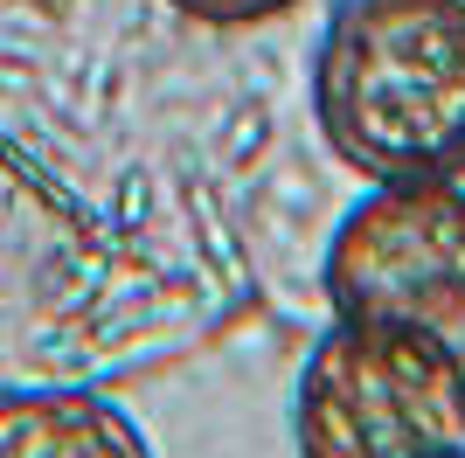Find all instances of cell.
Instances as JSON below:
<instances>
[{"label":"cell","mask_w":465,"mask_h":458,"mask_svg":"<svg viewBox=\"0 0 465 458\" xmlns=\"http://www.w3.org/2000/svg\"><path fill=\"white\" fill-rule=\"evenodd\" d=\"M312 125L369 188L465 181V0H333Z\"/></svg>","instance_id":"6da1fadb"},{"label":"cell","mask_w":465,"mask_h":458,"mask_svg":"<svg viewBox=\"0 0 465 458\" xmlns=\"http://www.w3.org/2000/svg\"><path fill=\"white\" fill-rule=\"evenodd\" d=\"M28 7H49V0H28Z\"/></svg>","instance_id":"8992f818"},{"label":"cell","mask_w":465,"mask_h":458,"mask_svg":"<svg viewBox=\"0 0 465 458\" xmlns=\"http://www.w3.org/2000/svg\"><path fill=\"white\" fill-rule=\"evenodd\" d=\"M0 458H153V444L97 389H15L0 396Z\"/></svg>","instance_id":"277c9868"},{"label":"cell","mask_w":465,"mask_h":458,"mask_svg":"<svg viewBox=\"0 0 465 458\" xmlns=\"http://www.w3.org/2000/svg\"><path fill=\"white\" fill-rule=\"evenodd\" d=\"M160 7H174L194 28H264V21L299 15L306 0H160Z\"/></svg>","instance_id":"5b68a950"},{"label":"cell","mask_w":465,"mask_h":458,"mask_svg":"<svg viewBox=\"0 0 465 458\" xmlns=\"http://www.w3.org/2000/svg\"><path fill=\"white\" fill-rule=\"evenodd\" d=\"M320 292L333 320L417 326L465 354V181L369 188L333 223Z\"/></svg>","instance_id":"3957f363"},{"label":"cell","mask_w":465,"mask_h":458,"mask_svg":"<svg viewBox=\"0 0 465 458\" xmlns=\"http://www.w3.org/2000/svg\"><path fill=\"white\" fill-rule=\"evenodd\" d=\"M299 458H465V354L417 326L333 320L292 382Z\"/></svg>","instance_id":"7a4b0ae2"}]
</instances>
